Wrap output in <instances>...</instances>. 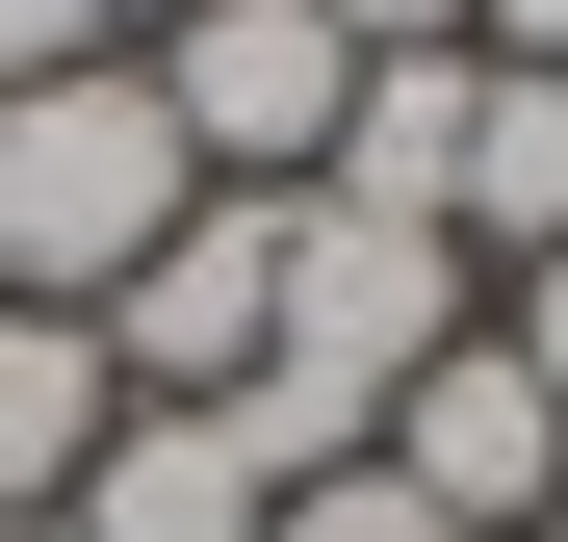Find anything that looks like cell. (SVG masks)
<instances>
[{"mask_svg": "<svg viewBox=\"0 0 568 542\" xmlns=\"http://www.w3.org/2000/svg\"><path fill=\"white\" fill-rule=\"evenodd\" d=\"M181 207H207V181H181V130H155L130 52H78V78L0 104V310H104Z\"/></svg>", "mask_w": 568, "mask_h": 542, "instance_id": "cell-1", "label": "cell"}, {"mask_svg": "<svg viewBox=\"0 0 568 542\" xmlns=\"http://www.w3.org/2000/svg\"><path fill=\"white\" fill-rule=\"evenodd\" d=\"M130 78H155L181 181H233V207H311V155H336V104H362V52L311 27V0H181Z\"/></svg>", "mask_w": 568, "mask_h": 542, "instance_id": "cell-2", "label": "cell"}, {"mask_svg": "<svg viewBox=\"0 0 568 542\" xmlns=\"http://www.w3.org/2000/svg\"><path fill=\"white\" fill-rule=\"evenodd\" d=\"M78 336H104V388H130V413H233V388H258V336H284V207H233V181H207V207H181Z\"/></svg>", "mask_w": 568, "mask_h": 542, "instance_id": "cell-3", "label": "cell"}, {"mask_svg": "<svg viewBox=\"0 0 568 542\" xmlns=\"http://www.w3.org/2000/svg\"><path fill=\"white\" fill-rule=\"evenodd\" d=\"M362 466H388L414 517H465V542H542V491H568V413H542V361L465 310L414 388H388V439H362Z\"/></svg>", "mask_w": 568, "mask_h": 542, "instance_id": "cell-4", "label": "cell"}, {"mask_svg": "<svg viewBox=\"0 0 568 542\" xmlns=\"http://www.w3.org/2000/svg\"><path fill=\"white\" fill-rule=\"evenodd\" d=\"M284 491H258V439L233 413H104V466L52 491V542H258Z\"/></svg>", "mask_w": 568, "mask_h": 542, "instance_id": "cell-5", "label": "cell"}, {"mask_svg": "<svg viewBox=\"0 0 568 542\" xmlns=\"http://www.w3.org/2000/svg\"><path fill=\"white\" fill-rule=\"evenodd\" d=\"M465 258H568V52H465Z\"/></svg>", "mask_w": 568, "mask_h": 542, "instance_id": "cell-6", "label": "cell"}, {"mask_svg": "<svg viewBox=\"0 0 568 542\" xmlns=\"http://www.w3.org/2000/svg\"><path fill=\"white\" fill-rule=\"evenodd\" d=\"M311 207H388V233L465 207V52H362V104H336V155H311Z\"/></svg>", "mask_w": 568, "mask_h": 542, "instance_id": "cell-7", "label": "cell"}, {"mask_svg": "<svg viewBox=\"0 0 568 542\" xmlns=\"http://www.w3.org/2000/svg\"><path fill=\"white\" fill-rule=\"evenodd\" d=\"M104 336H78V310H0V517H52L78 466H104Z\"/></svg>", "mask_w": 568, "mask_h": 542, "instance_id": "cell-8", "label": "cell"}, {"mask_svg": "<svg viewBox=\"0 0 568 542\" xmlns=\"http://www.w3.org/2000/svg\"><path fill=\"white\" fill-rule=\"evenodd\" d=\"M258 542H465V517H414V491H388V466H311V491H284V517H258Z\"/></svg>", "mask_w": 568, "mask_h": 542, "instance_id": "cell-9", "label": "cell"}, {"mask_svg": "<svg viewBox=\"0 0 568 542\" xmlns=\"http://www.w3.org/2000/svg\"><path fill=\"white\" fill-rule=\"evenodd\" d=\"M336 52H491V0H311Z\"/></svg>", "mask_w": 568, "mask_h": 542, "instance_id": "cell-10", "label": "cell"}, {"mask_svg": "<svg viewBox=\"0 0 568 542\" xmlns=\"http://www.w3.org/2000/svg\"><path fill=\"white\" fill-rule=\"evenodd\" d=\"M104 52V0H0V104H27V78H78Z\"/></svg>", "mask_w": 568, "mask_h": 542, "instance_id": "cell-11", "label": "cell"}, {"mask_svg": "<svg viewBox=\"0 0 568 542\" xmlns=\"http://www.w3.org/2000/svg\"><path fill=\"white\" fill-rule=\"evenodd\" d=\"M517 361H542V413H568V258H517V310H491Z\"/></svg>", "mask_w": 568, "mask_h": 542, "instance_id": "cell-12", "label": "cell"}, {"mask_svg": "<svg viewBox=\"0 0 568 542\" xmlns=\"http://www.w3.org/2000/svg\"><path fill=\"white\" fill-rule=\"evenodd\" d=\"M130 27H181V0H104V52H130Z\"/></svg>", "mask_w": 568, "mask_h": 542, "instance_id": "cell-13", "label": "cell"}, {"mask_svg": "<svg viewBox=\"0 0 568 542\" xmlns=\"http://www.w3.org/2000/svg\"><path fill=\"white\" fill-rule=\"evenodd\" d=\"M0 542H52V517H0Z\"/></svg>", "mask_w": 568, "mask_h": 542, "instance_id": "cell-14", "label": "cell"}, {"mask_svg": "<svg viewBox=\"0 0 568 542\" xmlns=\"http://www.w3.org/2000/svg\"><path fill=\"white\" fill-rule=\"evenodd\" d=\"M542 542H568V491H542Z\"/></svg>", "mask_w": 568, "mask_h": 542, "instance_id": "cell-15", "label": "cell"}]
</instances>
